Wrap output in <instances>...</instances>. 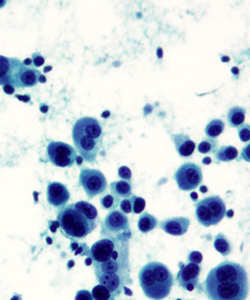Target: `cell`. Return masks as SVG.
I'll list each match as a JSON object with an SVG mask.
<instances>
[{
  "mask_svg": "<svg viewBox=\"0 0 250 300\" xmlns=\"http://www.w3.org/2000/svg\"><path fill=\"white\" fill-rule=\"evenodd\" d=\"M246 109L243 107H232L227 114L228 124L233 128H238L245 119Z\"/></svg>",
  "mask_w": 250,
  "mask_h": 300,
  "instance_id": "obj_17",
  "label": "cell"
},
{
  "mask_svg": "<svg viewBox=\"0 0 250 300\" xmlns=\"http://www.w3.org/2000/svg\"><path fill=\"white\" fill-rule=\"evenodd\" d=\"M92 296L95 300H114L115 296L105 286L98 284L93 288Z\"/></svg>",
  "mask_w": 250,
  "mask_h": 300,
  "instance_id": "obj_24",
  "label": "cell"
},
{
  "mask_svg": "<svg viewBox=\"0 0 250 300\" xmlns=\"http://www.w3.org/2000/svg\"><path fill=\"white\" fill-rule=\"evenodd\" d=\"M214 154L216 160L222 162H228L235 160L238 156V150L233 146H222Z\"/></svg>",
  "mask_w": 250,
  "mask_h": 300,
  "instance_id": "obj_20",
  "label": "cell"
},
{
  "mask_svg": "<svg viewBox=\"0 0 250 300\" xmlns=\"http://www.w3.org/2000/svg\"><path fill=\"white\" fill-rule=\"evenodd\" d=\"M188 260L190 263H195L197 264H201L202 260H203V255L199 251L190 252L189 256H188Z\"/></svg>",
  "mask_w": 250,
  "mask_h": 300,
  "instance_id": "obj_30",
  "label": "cell"
},
{
  "mask_svg": "<svg viewBox=\"0 0 250 300\" xmlns=\"http://www.w3.org/2000/svg\"><path fill=\"white\" fill-rule=\"evenodd\" d=\"M79 183L90 199L103 194L107 189V179L100 170L84 168L79 175Z\"/></svg>",
  "mask_w": 250,
  "mask_h": 300,
  "instance_id": "obj_8",
  "label": "cell"
},
{
  "mask_svg": "<svg viewBox=\"0 0 250 300\" xmlns=\"http://www.w3.org/2000/svg\"><path fill=\"white\" fill-rule=\"evenodd\" d=\"M106 230V233H111L115 235L114 239L116 240L124 239L127 240V235L130 236L129 218L121 211H110L103 225V230Z\"/></svg>",
  "mask_w": 250,
  "mask_h": 300,
  "instance_id": "obj_10",
  "label": "cell"
},
{
  "mask_svg": "<svg viewBox=\"0 0 250 300\" xmlns=\"http://www.w3.org/2000/svg\"><path fill=\"white\" fill-rule=\"evenodd\" d=\"M214 246V249L220 253L223 256L228 255L231 253L230 243L223 234H219L215 237Z\"/></svg>",
  "mask_w": 250,
  "mask_h": 300,
  "instance_id": "obj_23",
  "label": "cell"
},
{
  "mask_svg": "<svg viewBox=\"0 0 250 300\" xmlns=\"http://www.w3.org/2000/svg\"><path fill=\"white\" fill-rule=\"evenodd\" d=\"M57 221L62 232L70 240H82L90 235L97 223L90 221L73 204L61 208Z\"/></svg>",
  "mask_w": 250,
  "mask_h": 300,
  "instance_id": "obj_4",
  "label": "cell"
},
{
  "mask_svg": "<svg viewBox=\"0 0 250 300\" xmlns=\"http://www.w3.org/2000/svg\"><path fill=\"white\" fill-rule=\"evenodd\" d=\"M204 291L210 300H245L248 294L247 272L237 263L223 262L209 271Z\"/></svg>",
  "mask_w": 250,
  "mask_h": 300,
  "instance_id": "obj_1",
  "label": "cell"
},
{
  "mask_svg": "<svg viewBox=\"0 0 250 300\" xmlns=\"http://www.w3.org/2000/svg\"><path fill=\"white\" fill-rule=\"evenodd\" d=\"M139 280L143 293L152 300H162L169 296L174 278L165 264L152 261L140 269Z\"/></svg>",
  "mask_w": 250,
  "mask_h": 300,
  "instance_id": "obj_3",
  "label": "cell"
},
{
  "mask_svg": "<svg viewBox=\"0 0 250 300\" xmlns=\"http://www.w3.org/2000/svg\"><path fill=\"white\" fill-rule=\"evenodd\" d=\"M118 174H119V176L121 179H125L127 181H130L132 177V172L131 170H129V167L122 166V167L119 168Z\"/></svg>",
  "mask_w": 250,
  "mask_h": 300,
  "instance_id": "obj_31",
  "label": "cell"
},
{
  "mask_svg": "<svg viewBox=\"0 0 250 300\" xmlns=\"http://www.w3.org/2000/svg\"><path fill=\"white\" fill-rule=\"evenodd\" d=\"M10 300H22V296L20 294H15Z\"/></svg>",
  "mask_w": 250,
  "mask_h": 300,
  "instance_id": "obj_36",
  "label": "cell"
},
{
  "mask_svg": "<svg viewBox=\"0 0 250 300\" xmlns=\"http://www.w3.org/2000/svg\"><path fill=\"white\" fill-rule=\"evenodd\" d=\"M190 224V218L186 217H175L162 221L160 228L169 235L181 236L187 233Z\"/></svg>",
  "mask_w": 250,
  "mask_h": 300,
  "instance_id": "obj_15",
  "label": "cell"
},
{
  "mask_svg": "<svg viewBox=\"0 0 250 300\" xmlns=\"http://www.w3.org/2000/svg\"><path fill=\"white\" fill-rule=\"evenodd\" d=\"M41 77V73L34 66L25 65L23 63L18 72L15 82V87L17 89L34 87L38 84Z\"/></svg>",
  "mask_w": 250,
  "mask_h": 300,
  "instance_id": "obj_14",
  "label": "cell"
},
{
  "mask_svg": "<svg viewBox=\"0 0 250 300\" xmlns=\"http://www.w3.org/2000/svg\"><path fill=\"white\" fill-rule=\"evenodd\" d=\"M75 300H94L92 293L90 291L79 290L77 292L75 296Z\"/></svg>",
  "mask_w": 250,
  "mask_h": 300,
  "instance_id": "obj_33",
  "label": "cell"
},
{
  "mask_svg": "<svg viewBox=\"0 0 250 300\" xmlns=\"http://www.w3.org/2000/svg\"><path fill=\"white\" fill-rule=\"evenodd\" d=\"M73 143L85 162L94 164L103 146L102 126L92 117H83L73 124Z\"/></svg>",
  "mask_w": 250,
  "mask_h": 300,
  "instance_id": "obj_2",
  "label": "cell"
},
{
  "mask_svg": "<svg viewBox=\"0 0 250 300\" xmlns=\"http://www.w3.org/2000/svg\"><path fill=\"white\" fill-rule=\"evenodd\" d=\"M225 124L221 119H213L207 124L205 133L209 138H215L220 135L224 130Z\"/></svg>",
  "mask_w": 250,
  "mask_h": 300,
  "instance_id": "obj_22",
  "label": "cell"
},
{
  "mask_svg": "<svg viewBox=\"0 0 250 300\" xmlns=\"http://www.w3.org/2000/svg\"><path fill=\"white\" fill-rule=\"evenodd\" d=\"M202 188H203V189H201V191L204 192H204H206L207 190H208V189H207L206 187L205 186H203Z\"/></svg>",
  "mask_w": 250,
  "mask_h": 300,
  "instance_id": "obj_38",
  "label": "cell"
},
{
  "mask_svg": "<svg viewBox=\"0 0 250 300\" xmlns=\"http://www.w3.org/2000/svg\"><path fill=\"white\" fill-rule=\"evenodd\" d=\"M32 64L34 67H40L44 63V58L39 53H35L32 55Z\"/></svg>",
  "mask_w": 250,
  "mask_h": 300,
  "instance_id": "obj_34",
  "label": "cell"
},
{
  "mask_svg": "<svg viewBox=\"0 0 250 300\" xmlns=\"http://www.w3.org/2000/svg\"><path fill=\"white\" fill-rule=\"evenodd\" d=\"M110 190L114 195L120 198H128L132 195L131 181L119 180L110 184Z\"/></svg>",
  "mask_w": 250,
  "mask_h": 300,
  "instance_id": "obj_18",
  "label": "cell"
},
{
  "mask_svg": "<svg viewBox=\"0 0 250 300\" xmlns=\"http://www.w3.org/2000/svg\"><path fill=\"white\" fill-rule=\"evenodd\" d=\"M70 199V194L64 184L58 182H49L47 187V200L56 208L63 207Z\"/></svg>",
  "mask_w": 250,
  "mask_h": 300,
  "instance_id": "obj_13",
  "label": "cell"
},
{
  "mask_svg": "<svg viewBox=\"0 0 250 300\" xmlns=\"http://www.w3.org/2000/svg\"><path fill=\"white\" fill-rule=\"evenodd\" d=\"M178 186L184 191H190L199 186L203 180L201 168L194 163H185L175 174Z\"/></svg>",
  "mask_w": 250,
  "mask_h": 300,
  "instance_id": "obj_9",
  "label": "cell"
},
{
  "mask_svg": "<svg viewBox=\"0 0 250 300\" xmlns=\"http://www.w3.org/2000/svg\"><path fill=\"white\" fill-rule=\"evenodd\" d=\"M23 62L17 58L0 55V86L11 85L15 87L16 77Z\"/></svg>",
  "mask_w": 250,
  "mask_h": 300,
  "instance_id": "obj_11",
  "label": "cell"
},
{
  "mask_svg": "<svg viewBox=\"0 0 250 300\" xmlns=\"http://www.w3.org/2000/svg\"><path fill=\"white\" fill-rule=\"evenodd\" d=\"M157 225H158L157 218L148 212L142 213L138 221L139 230L143 234L150 232L151 230L157 227Z\"/></svg>",
  "mask_w": 250,
  "mask_h": 300,
  "instance_id": "obj_19",
  "label": "cell"
},
{
  "mask_svg": "<svg viewBox=\"0 0 250 300\" xmlns=\"http://www.w3.org/2000/svg\"><path fill=\"white\" fill-rule=\"evenodd\" d=\"M90 259H92L94 264H104L110 259H119L128 256L126 251V245L120 247V245H117L112 240L104 239L95 243L90 249Z\"/></svg>",
  "mask_w": 250,
  "mask_h": 300,
  "instance_id": "obj_6",
  "label": "cell"
},
{
  "mask_svg": "<svg viewBox=\"0 0 250 300\" xmlns=\"http://www.w3.org/2000/svg\"><path fill=\"white\" fill-rule=\"evenodd\" d=\"M172 138L175 148L181 157H190L195 152V143L191 140L190 136L180 133L173 135Z\"/></svg>",
  "mask_w": 250,
  "mask_h": 300,
  "instance_id": "obj_16",
  "label": "cell"
},
{
  "mask_svg": "<svg viewBox=\"0 0 250 300\" xmlns=\"http://www.w3.org/2000/svg\"><path fill=\"white\" fill-rule=\"evenodd\" d=\"M225 213V203L217 195L204 198L195 204L197 220L204 227L218 224Z\"/></svg>",
  "mask_w": 250,
  "mask_h": 300,
  "instance_id": "obj_5",
  "label": "cell"
},
{
  "mask_svg": "<svg viewBox=\"0 0 250 300\" xmlns=\"http://www.w3.org/2000/svg\"><path fill=\"white\" fill-rule=\"evenodd\" d=\"M119 207L123 213H130L132 212V204L130 199H123L119 203Z\"/></svg>",
  "mask_w": 250,
  "mask_h": 300,
  "instance_id": "obj_32",
  "label": "cell"
},
{
  "mask_svg": "<svg viewBox=\"0 0 250 300\" xmlns=\"http://www.w3.org/2000/svg\"><path fill=\"white\" fill-rule=\"evenodd\" d=\"M218 147V140L216 138H205L199 143L198 150L201 154H209V153L216 152Z\"/></svg>",
  "mask_w": 250,
  "mask_h": 300,
  "instance_id": "obj_25",
  "label": "cell"
},
{
  "mask_svg": "<svg viewBox=\"0 0 250 300\" xmlns=\"http://www.w3.org/2000/svg\"><path fill=\"white\" fill-rule=\"evenodd\" d=\"M79 212L83 213L86 218L90 221L96 223V218L98 217V211L95 206L91 203H88L86 201H79L78 203L73 204Z\"/></svg>",
  "mask_w": 250,
  "mask_h": 300,
  "instance_id": "obj_21",
  "label": "cell"
},
{
  "mask_svg": "<svg viewBox=\"0 0 250 300\" xmlns=\"http://www.w3.org/2000/svg\"><path fill=\"white\" fill-rule=\"evenodd\" d=\"M7 4V1H0V8H3Z\"/></svg>",
  "mask_w": 250,
  "mask_h": 300,
  "instance_id": "obj_37",
  "label": "cell"
},
{
  "mask_svg": "<svg viewBox=\"0 0 250 300\" xmlns=\"http://www.w3.org/2000/svg\"><path fill=\"white\" fill-rule=\"evenodd\" d=\"M49 162L59 168H70L77 159L76 150L68 143L50 141L47 146Z\"/></svg>",
  "mask_w": 250,
  "mask_h": 300,
  "instance_id": "obj_7",
  "label": "cell"
},
{
  "mask_svg": "<svg viewBox=\"0 0 250 300\" xmlns=\"http://www.w3.org/2000/svg\"><path fill=\"white\" fill-rule=\"evenodd\" d=\"M4 90H5V92L8 95H12L15 92V88L11 86V85H6L4 87Z\"/></svg>",
  "mask_w": 250,
  "mask_h": 300,
  "instance_id": "obj_35",
  "label": "cell"
},
{
  "mask_svg": "<svg viewBox=\"0 0 250 300\" xmlns=\"http://www.w3.org/2000/svg\"><path fill=\"white\" fill-rule=\"evenodd\" d=\"M130 202H131L132 204V212H134L135 214L142 213L144 208H145V200L141 197L134 195V196L131 197Z\"/></svg>",
  "mask_w": 250,
  "mask_h": 300,
  "instance_id": "obj_27",
  "label": "cell"
},
{
  "mask_svg": "<svg viewBox=\"0 0 250 300\" xmlns=\"http://www.w3.org/2000/svg\"><path fill=\"white\" fill-rule=\"evenodd\" d=\"M238 136L241 141L248 142L250 138L249 125L248 124H242L238 127Z\"/></svg>",
  "mask_w": 250,
  "mask_h": 300,
  "instance_id": "obj_29",
  "label": "cell"
},
{
  "mask_svg": "<svg viewBox=\"0 0 250 300\" xmlns=\"http://www.w3.org/2000/svg\"><path fill=\"white\" fill-rule=\"evenodd\" d=\"M71 250L72 251H75V255H90V250L88 248V245L86 244H78L77 242H72L71 244Z\"/></svg>",
  "mask_w": 250,
  "mask_h": 300,
  "instance_id": "obj_28",
  "label": "cell"
},
{
  "mask_svg": "<svg viewBox=\"0 0 250 300\" xmlns=\"http://www.w3.org/2000/svg\"><path fill=\"white\" fill-rule=\"evenodd\" d=\"M100 203L102 205L103 208L105 209H113L118 207L119 203V199L118 197L113 194H107L105 197H103Z\"/></svg>",
  "mask_w": 250,
  "mask_h": 300,
  "instance_id": "obj_26",
  "label": "cell"
},
{
  "mask_svg": "<svg viewBox=\"0 0 250 300\" xmlns=\"http://www.w3.org/2000/svg\"><path fill=\"white\" fill-rule=\"evenodd\" d=\"M201 267L195 263H189L181 267L177 275V280L183 288L192 291L198 285Z\"/></svg>",
  "mask_w": 250,
  "mask_h": 300,
  "instance_id": "obj_12",
  "label": "cell"
}]
</instances>
